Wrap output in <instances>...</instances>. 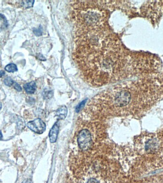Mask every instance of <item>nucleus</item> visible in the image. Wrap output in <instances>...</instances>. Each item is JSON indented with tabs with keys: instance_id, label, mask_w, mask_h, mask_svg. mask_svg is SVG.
Masks as SVG:
<instances>
[{
	"instance_id": "f257e3e1",
	"label": "nucleus",
	"mask_w": 163,
	"mask_h": 183,
	"mask_svg": "<svg viewBox=\"0 0 163 183\" xmlns=\"http://www.w3.org/2000/svg\"><path fill=\"white\" fill-rule=\"evenodd\" d=\"M75 38L74 60L83 78L92 86L113 83L146 71L143 56L125 49L108 24Z\"/></svg>"
},
{
	"instance_id": "f03ea898",
	"label": "nucleus",
	"mask_w": 163,
	"mask_h": 183,
	"mask_svg": "<svg viewBox=\"0 0 163 183\" xmlns=\"http://www.w3.org/2000/svg\"><path fill=\"white\" fill-rule=\"evenodd\" d=\"M163 94V76L148 74L104 91L91 101L87 108L108 113L131 114L151 107Z\"/></svg>"
},
{
	"instance_id": "7ed1b4c3",
	"label": "nucleus",
	"mask_w": 163,
	"mask_h": 183,
	"mask_svg": "<svg viewBox=\"0 0 163 183\" xmlns=\"http://www.w3.org/2000/svg\"><path fill=\"white\" fill-rule=\"evenodd\" d=\"M77 140L78 146L82 151H87L92 146V136L88 129H84L81 130L78 134Z\"/></svg>"
},
{
	"instance_id": "20e7f679",
	"label": "nucleus",
	"mask_w": 163,
	"mask_h": 183,
	"mask_svg": "<svg viewBox=\"0 0 163 183\" xmlns=\"http://www.w3.org/2000/svg\"><path fill=\"white\" fill-rule=\"evenodd\" d=\"M27 126L32 131L38 134L43 133L46 129V125L40 118L29 122L27 124Z\"/></svg>"
},
{
	"instance_id": "39448f33",
	"label": "nucleus",
	"mask_w": 163,
	"mask_h": 183,
	"mask_svg": "<svg viewBox=\"0 0 163 183\" xmlns=\"http://www.w3.org/2000/svg\"><path fill=\"white\" fill-rule=\"evenodd\" d=\"M59 130V125L58 122H55L53 127L50 131L49 134V139L51 142L54 143L56 141Z\"/></svg>"
},
{
	"instance_id": "423d86ee",
	"label": "nucleus",
	"mask_w": 163,
	"mask_h": 183,
	"mask_svg": "<svg viewBox=\"0 0 163 183\" xmlns=\"http://www.w3.org/2000/svg\"><path fill=\"white\" fill-rule=\"evenodd\" d=\"M25 92L28 94H33L35 93L36 90V84L34 81L25 83L24 86Z\"/></svg>"
},
{
	"instance_id": "0eeeda50",
	"label": "nucleus",
	"mask_w": 163,
	"mask_h": 183,
	"mask_svg": "<svg viewBox=\"0 0 163 183\" xmlns=\"http://www.w3.org/2000/svg\"><path fill=\"white\" fill-rule=\"evenodd\" d=\"M67 108L65 106H62L56 111V116L60 120L65 118L67 116Z\"/></svg>"
},
{
	"instance_id": "6e6552de",
	"label": "nucleus",
	"mask_w": 163,
	"mask_h": 183,
	"mask_svg": "<svg viewBox=\"0 0 163 183\" xmlns=\"http://www.w3.org/2000/svg\"><path fill=\"white\" fill-rule=\"evenodd\" d=\"M5 70L8 72H13L17 71L18 70L16 65L13 63H10L7 65L5 67Z\"/></svg>"
},
{
	"instance_id": "1a4fd4ad",
	"label": "nucleus",
	"mask_w": 163,
	"mask_h": 183,
	"mask_svg": "<svg viewBox=\"0 0 163 183\" xmlns=\"http://www.w3.org/2000/svg\"><path fill=\"white\" fill-rule=\"evenodd\" d=\"M34 3V1H22V6L24 8H31L33 6Z\"/></svg>"
},
{
	"instance_id": "9d476101",
	"label": "nucleus",
	"mask_w": 163,
	"mask_h": 183,
	"mask_svg": "<svg viewBox=\"0 0 163 183\" xmlns=\"http://www.w3.org/2000/svg\"><path fill=\"white\" fill-rule=\"evenodd\" d=\"M86 101H87V99L84 100V101H83L82 102H81L80 104H78L77 106L76 107V108H75V111H76V112L78 113V112H80V111L84 108V106L85 104H86Z\"/></svg>"
},
{
	"instance_id": "9b49d317",
	"label": "nucleus",
	"mask_w": 163,
	"mask_h": 183,
	"mask_svg": "<svg viewBox=\"0 0 163 183\" xmlns=\"http://www.w3.org/2000/svg\"><path fill=\"white\" fill-rule=\"evenodd\" d=\"M14 81L10 77H8L6 78V79H4V83L6 84V86H11L14 83Z\"/></svg>"
},
{
	"instance_id": "f8f14e48",
	"label": "nucleus",
	"mask_w": 163,
	"mask_h": 183,
	"mask_svg": "<svg viewBox=\"0 0 163 183\" xmlns=\"http://www.w3.org/2000/svg\"><path fill=\"white\" fill-rule=\"evenodd\" d=\"M53 92H52L51 91H44L43 93V96H44V97L45 98H50L52 96H53Z\"/></svg>"
},
{
	"instance_id": "ddd939ff",
	"label": "nucleus",
	"mask_w": 163,
	"mask_h": 183,
	"mask_svg": "<svg viewBox=\"0 0 163 183\" xmlns=\"http://www.w3.org/2000/svg\"><path fill=\"white\" fill-rule=\"evenodd\" d=\"M33 33L36 35L40 36L42 34V29L41 27H39L38 29H35L33 30Z\"/></svg>"
},
{
	"instance_id": "4468645a",
	"label": "nucleus",
	"mask_w": 163,
	"mask_h": 183,
	"mask_svg": "<svg viewBox=\"0 0 163 183\" xmlns=\"http://www.w3.org/2000/svg\"><path fill=\"white\" fill-rule=\"evenodd\" d=\"M0 20L3 21V22L4 23V25L6 27H7V26H8L7 20L6 17L3 15H1V13H0Z\"/></svg>"
},
{
	"instance_id": "2eb2a0df",
	"label": "nucleus",
	"mask_w": 163,
	"mask_h": 183,
	"mask_svg": "<svg viewBox=\"0 0 163 183\" xmlns=\"http://www.w3.org/2000/svg\"><path fill=\"white\" fill-rule=\"evenodd\" d=\"M86 183H101L100 181L95 178H91L87 181Z\"/></svg>"
},
{
	"instance_id": "dca6fc26",
	"label": "nucleus",
	"mask_w": 163,
	"mask_h": 183,
	"mask_svg": "<svg viewBox=\"0 0 163 183\" xmlns=\"http://www.w3.org/2000/svg\"><path fill=\"white\" fill-rule=\"evenodd\" d=\"M14 88H15V89L18 92H21L22 90L21 86L16 82L14 83Z\"/></svg>"
},
{
	"instance_id": "f3484780",
	"label": "nucleus",
	"mask_w": 163,
	"mask_h": 183,
	"mask_svg": "<svg viewBox=\"0 0 163 183\" xmlns=\"http://www.w3.org/2000/svg\"><path fill=\"white\" fill-rule=\"evenodd\" d=\"M22 183H33L32 180L31 179H26L25 180H24Z\"/></svg>"
},
{
	"instance_id": "a211bd4d",
	"label": "nucleus",
	"mask_w": 163,
	"mask_h": 183,
	"mask_svg": "<svg viewBox=\"0 0 163 183\" xmlns=\"http://www.w3.org/2000/svg\"><path fill=\"white\" fill-rule=\"evenodd\" d=\"M5 72L3 71H1V70H0V77H3V76H4L5 75Z\"/></svg>"
},
{
	"instance_id": "6ab92c4d",
	"label": "nucleus",
	"mask_w": 163,
	"mask_h": 183,
	"mask_svg": "<svg viewBox=\"0 0 163 183\" xmlns=\"http://www.w3.org/2000/svg\"><path fill=\"white\" fill-rule=\"evenodd\" d=\"M3 138V134L1 133V131H0V140H1Z\"/></svg>"
},
{
	"instance_id": "aec40b11",
	"label": "nucleus",
	"mask_w": 163,
	"mask_h": 183,
	"mask_svg": "<svg viewBox=\"0 0 163 183\" xmlns=\"http://www.w3.org/2000/svg\"><path fill=\"white\" fill-rule=\"evenodd\" d=\"M1 108H2V104L1 103H0V110L1 109Z\"/></svg>"
},
{
	"instance_id": "412c9836",
	"label": "nucleus",
	"mask_w": 163,
	"mask_h": 183,
	"mask_svg": "<svg viewBox=\"0 0 163 183\" xmlns=\"http://www.w3.org/2000/svg\"><path fill=\"white\" fill-rule=\"evenodd\" d=\"M162 142H163V137H162Z\"/></svg>"
}]
</instances>
